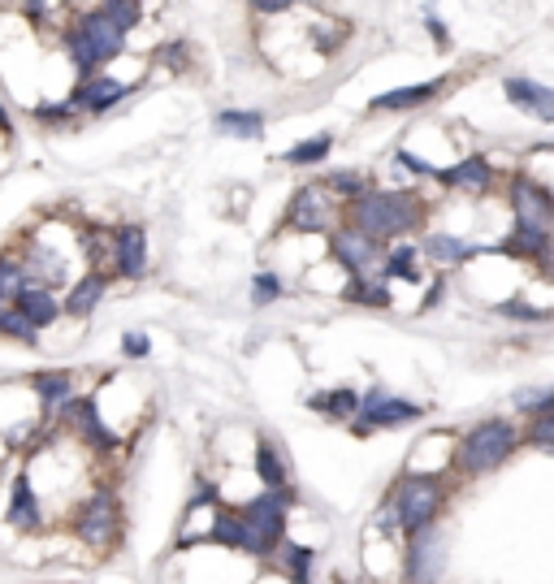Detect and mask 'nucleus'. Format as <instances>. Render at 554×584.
I'll return each mask as SVG.
<instances>
[{
	"label": "nucleus",
	"instance_id": "4c0bfd02",
	"mask_svg": "<svg viewBox=\"0 0 554 584\" xmlns=\"http://www.w3.org/2000/svg\"><path fill=\"white\" fill-rule=\"evenodd\" d=\"M395 160H399V165H404V169H411V174H416V178H442V169H433V165H429V160H420V156H411V152H407V147H399V152H395Z\"/></svg>",
	"mask_w": 554,
	"mask_h": 584
},
{
	"label": "nucleus",
	"instance_id": "c756f323",
	"mask_svg": "<svg viewBox=\"0 0 554 584\" xmlns=\"http://www.w3.org/2000/svg\"><path fill=\"white\" fill-rule=\"evenodd\" d=\"M0 338L4 342H18V346H40V330L13 307V303H0Z\"/></svg>",
	"mask_w": 554,
	"mask_h": 584
},
{
	"label": "nucleus",
	"instance_id": "a878e982",
	"mask_svg": "<svg viewBox=\"0 0 554 584\" xmlns=\"http://www.w3.org/2000/svg\"><path fill=\"white\" fill-rule=\"evenodd\" d=\"M420 255L433 260V264H442V269H454V264H468L477 255V247L468 243V239H459V234H425Z\"/></svg>",
	"mask_w": 554,
	"mask_h": 584
},
{
	"label": "nucleus",
	"instance_id": "473e14b6",
	"mask_svg": "<svg viewBox=\"0 0 554 584\" xmlns=\"http://www.w3.org/2000/svg\"><path fill=\"white\" fill-rule=\"evenodd\" d=\"M321 182H325L330 191L338 195L343 204H352V199H359V195H368V191H373V182H368L364 174H355V169H334V174H325Z\"/></svg>",
	"mask_w": 554,
	"mask_h": 584
},
{
	"label": "nucleus",
	"instance_id": "ea45409f",
	"mask_svg": "<svg viewBox=\"0 0 554 584\" xmlns=\"http://www.w3.org/2000/svg\"><path fill=\"white\" fill-rule=\"evenodd\" d=\"M160 61H165V70L182 74V70H187V44H182V40H178V44H169V49L160 52Z\"/></svg>",
	"mask_w": 554,
	"mask_h": 584
},
{
	"label": "nucleus",
	"instance_id": "f3484780",
	"mask_svg": "<svg viewBox=\"0 0 554 584\" xmlns=\"http://www.w3.org/2000/svg\"><path fill=\"white\" fill-rule=\"evenodd\" d=\"M442 92H447V79H429V83L395 87V92H381V96L368 100V113H411V108H425L429 100H438Z\"/></svg>",
	"mask_w": 554,
	"mask_h": 584
},
{
	"label": "nucleus",
	"instance_id": "4468645a",
	"mask_svg": "<svg viewBox=\"0 0 554 584\" xmlns=\"http://www.w3.org/2000/svg\"><path fill=\"white\" fill-rule=\"evenodd\" d=\"M130 92H135V83H122V79H113V74H96V79L74 83L65 100H70V108H74L79 117H104V113H113Z\"/></svg>",
	"mask_w": 554,
	"mask_h": 584
},
{
	"label": "nucleus",
	"instance_id": "c85d7f7f",
	"mask_svg": "<svg viewBox=\"0 0 554 584\" xmlns=\"http://www.w3.org/2000/svg\"><path fill=\"white\" fill-rule=\"evenodd\" d=\"M338 294H343V303H355V307H395L386 278H347Z\"/></svg>",
	"mask_w": 554,
	"mask_h": 584
},
{
	"label": "nucleus",
	"instance_id": "bb28decb",
	"mask_svg": "<svg viewBox=\"0 0 554 584\" xmlns=\"http://www.w3.org/2000/svg\"><path fill=\"white\" fill-rule=\"evenodd\" d=\"M330 152H334V135H307L282 152V165L286 169H316L330 160Z\"/></svg>",
	"mask_w": 554,
	"mask_h": 584
},
{
	"label": "nucleus",
	"instance_id": "b1692460",
	"mask_svg": "<svg viewBox=\"0 0 554 584\" xmlns=\"http://www.w3.org/2000/svg\"><path fill=\"white\" fill-rule=\"evenodd\" d=\"M31 286H40L35 273H31V264L22 260L18 247H4L0 251V303H18Z\"/></svg>",
	"mask_w": 554,
	"mask_h": 584
},
{
	"label": "nucleus",
	"instance_id": "e433bc0d",
	"mask_svg": "<svg viewBox=\"0 0 554 584\" xmlns=\"http://www.w3.org/2000/svg\"><path fill=\"white\" fill-rule=\"evenodd\" d=\"M524 441H529V446H542V450H554V416H537V420L524 429Z\"/></svg>",
	"mask_w": 554,
	"mask_h": 584
},
{
	"label": "nucleus",
	"instance_id": "1a4fd4ad",
	"mask_svg": "<svg viewBox=\"0 0 554 584\" xmlns=\"http://www.w3.org/2000/svg\"><path fill=\"white\" fill-rule=\"evenodd\" d=\"M330 260L343 269V278H381V260H386V247L364 239L352 226H338L330 239Z\"/></svg>",
	"mask_w": 554,
	"mask_h": 584
},
{
	"label": "nucleus",
	"instance_id": "6e6552de",
	"mask_svg": "<svg viewBox=\"0 0 554 584\" xmlns=\"http://www.w3.org/2000/svg\"><path fill=\"white\" fill-rule=\"evenodd\" d=\"M420 416H425L420 403L373 386L368 394H359V416H355L352 434L355 438H368V434H377V429H404V425H416Z\"/></svg>",
	"mask_w": 554,
	"mask_h": 584
},
{
	"label": "nucleus",
	"instance_id": "6ab92c4d",
	"mask_svg": "<svg viewBox=\"0 0 554 584\" xmlns=\"http://www.w3.org/2000/svg\"><path fill=\"white\" fill-rule=\"evenodd\" d=\"M503 92L520 113H529V117H537V122L554 126V87L533 83V79H506Z\"/></svg>",
	"mask_w": 554,
	"mask_h": 584
},
{
	"label": "nucleus",
	"instance_id": "c03bdc74",
	"mask_svg": "<svg viewBox=\"0 0 554 584\" xmlns=\"http://www.w3.org/2000/svg\"><path fill=\"white\" fill-rule=\"evenodd\" d=\"M542 264H551V269H554V243H551V255H546V260H542Z\"/></svg>",
	"mask_w": 554,
	"mask_h": 584
},
{
	"label": "nucleus",
	"instance_id": "aec40b11",
	"mask_svg": "<svg viewBox=\"0 0 554 584\" xmlns=\"http://www.w3.org/2000/svg\"><path fill=\"white\" fill-rule=\"evenodd\" d=\"M438 182L451 187V191L485 195L490 187H494V165H490L485 156H463V160H454L451 169H442Z\"/></svg>",
	"mask_w": 554,
	"mask_h": 584
},
{
	"label": "nucleus",
	"instance_id": "79ce46f5",
	"mask_svg": "<svg viewBox=\"0 0 554 584\" xmlns=\"http://www.w3.org/2000/svg\"><path fill=\"white\" fill-rule=\"evenodd\" d=\"M0 139H13V117H9L4 104H0Z\"/></svg>",
	"mask_w": 554,
	"mask_h": 584
},
{
	"label": "nucleus",
	"instance_id": "9b49d317",
	"mask_svg": "<svg viewBox=\"0 0 554 584\" xmlns=\"http://www.w3.org/2000/svg\"><path fill=\"white\" fill-rule=\"evenodd\" d=\"M511 212H515V230L551 234L554 195L546 191V187H537L529 174H515V178H511Z\"/></svg>",
	"mask_w": 554,
	"mask_h": 584
},
{
	"label": "nucleus",
	"instance_id": "f03ea898",
	"mask_svg": "<svg viewBox=\"0 0 554 584\" xmlns=\"http://www.w3.org/2000/svg\"><path fill=\"white\" fill-rule=\"evenodd\" d=\"M451 502V486L433 472H404L395 477V486L386 493V502L377 507V529L386 536L404 533V536H416L425 529H438L442 511Z\"/></svg>",
	"mask_w": 554,
	"mask_h": 584
},
{
	"label": "nucleus",
	"instance_id": "ddd939ff",
	"mask_svg": "<svg viewBox=\"0 0 554 584\" xmlns=\"http://www.w3.org/2000/svg\"><path fill=\"white\" fill-rule=\"evenodd\" d=\"M108 269L122 282H139L148 273V230L144 226H117L108 234Z\"/></svg>",
	"mask_w": 554,
	"mask_h": 584
},
{
	"label": "nucleus",
	"instance_id": "39448f33",
	"mask_svg": "<svg viewBox=\"0 0 554 584\" xmlns=\"http://www.w3.org/2000/svg\"><path fill=\"white\" fill-rule=\"evenodd\" d=\"M520 441H524V434H520L511 420L490 416V420L472 425V429L459 438L451 468L459 472V477H485V472H499L506 459L520 450Z\"/></svg>",
	"mask_w": 554,
	"mask_h": 584
},
{
	"label": "nucleus",
	"instance_id": "2f4dec72",
	"mask_svg": "<svg viewBox=\"0 0 554 584\" xmlns=\"http://www.w3.org/2000/svg\"><path fill=\"white\" fill-rule=\"evenodd\" d=\"M27 113H31L35 126H49V131H61V126H74L79 122V113L70 108V100H35Z\"/></svg>",
	"mask_w": 554,
	"mask_h": 584
},
{
	"label": "nucleus",
	"instance_id": "5701e85b",
	"mask_svg": "<svg viewBox=\"0 0 554 584\" xmlns=\"http://www.w3.org/2000/svg\"><path fill=\"white\" fill-rule=\"evenodd\" d=\"M40 334H49L52 325H61L65 321V312H61V294L56 291H49V286H31V291L22 294L18 303H13Z\"/></svg>",
	"mask_w": 554,
	"mask_h": 584
},
{
	"label": "nucleus",
	"instance_id": "72a5a7b5",
	"mask_svg": "<svg viewBox=\"0 0 554 584\" xmlns=\"http://www.w3.org/2000/svg\"><path fill=\"white\" fill-rule=\"evenodd\" d=\"M286 291H291V286H286L282 269H260V273H252V303H255V307H269V303H278V299H282Z\"/></svg>",
	"mask_w": 554,
	"mask_h": 584
},
{
	"label": "nucleus",
	"instance_id": "393cba45",
	"mask_svg": "<svg viewBox=\"0 0 554 584\" xmlns=\"http://www.w3.org/2000/svg\"><path fill=\"white\" fill-rule=\"evenodd\" d=\"M307 407H312V411H321L325 420H338V425H355V416H359V394H355L352 386L321 389V394H312V398H307Z\"/></svg>",
	"mask_w": 554,
	"mask_h": 584
},
{
	"label": "nucleus",
	"instance_id": "f8f14e48",
	"mask_svg": "<svg viewBox=\"0 0 554 584\" xmlns=\"http://www.w3.org/2000/svg\"><path fill=\"white\" fill-rule=\"evenodd\" d=\"M447 572V541L438 529H425V533L407 536L404 550V581L407 584H438Z\"/></svg>",
	"mask_w": 554,
	"mask_h": 584
},
{
	"label": "nucleus",
	"instance_id": "4be33fe9",
	"mask_svg": "<svg viewBox=\"0 0 554 584\" xmlns=\"http://www.w3.org/2000/svg\"><path fill=\"white\" fill-rule=\"evenodd\" d=\"M264 126H269V117H264L260 108H221V113L212 117V131H217L221 139H243V144L264 139Z\"/></svg>",
	"mask_w": 554,
	"mask_h": 584
},
{
	"label": "nucleus",
	"instance_id": "7c9ffc66",
	"mask_svg": "<svg viewBox=\"0 0 554 584\" xmlns=\"http://www.w3.org/2000/svg\"><path fill=\"white\" fill-rule=\"evenodd\" d=\"M96 13H101L104 22H113L117 31H126V35H130V31L148 18V9H144L139 0H101V4H96Z\"/></svg>",
	"mask_w": 554,
	"mask_h": 584
},
{
	"label": "nucleus",
	"instance_id": "20e7f679",
	"mask_svg": "<svg viewBox=\"0 0 554 584\" xmlns=\"http://www.w3.org/2000/svg\"><path fill=\"white\" fill-rule=\"evenodd\" d=\"M126 49H130V35L117 31L113 22H104L101 13H96V4L74 9L70 22H65V31H61V52L74 65L79 83L96 79V74H108V65L117 56H126Z\"/></svg>",
	"mask_w": 554,
	"mask_h": 584
},
{
	"label": "nucleus",
	"instance_id": "c9c22d12",
	"mask_svg": "<svg viewBox=\"0 0 554 584\" xmlns=\"http://www.w3.org/2000/svg\"><path fill=\"white\" fill-rule=\"evenodd\" d=\"M499 312L503 316H511V321H554L551 307H533V303H524V299H506V303H499Z\"/></svg>",
	"mask_w": 554,
	"mask_h": 584
},
{
	"label": "nucleus",
	"instance_id": "cd10ccee",
	"mask_svg": "<svg viewBox=\"0 0 554 584\" xmlns=\"http://www.w3.org/2000/svg\"><path fill=\"white\" fill-rule=\"evenodd\" d=\"M381 278H386V282H420V247H416V243L386 247Z\"/></svg>",
	"mask_w": 554,
	"mask_h": 584
},
{
	"label": "nucleus",
	"instance_id": "a19ab883",
	"mask_svg": "<svg viewBox=\"0 0 554 584\" xmlns=\"http://www.w3.org/2000/svg\"><path fill=\"white\" fill-rule=\"evenodd\" d=\"M425 27H429V35L438 40V49H451V35H447V27H442V18H438L433 9L425 13Z\"/></svg>",
	"mask_w": 554,
	"mask_h": 584
},
{
	"label": "nucleus",
	"instance_id": "58836bf2",
	"mask_svg": "<svg viewBox=\"0 0 554 584\" xmlns=\"http://www.w3.org/2000/svg\"><path fill=\"white\" fill-rule=\"evenodd\" d=\"M151 351V338L144 334V330H126L122 334V355H130V359H144Z\"/></svg>",
	"mask_w": 554,
	"mask_h": 584
},
{
	"label": "nucleus",
	"instance_id": "423d86ee",
	"mask_svg": "<svg viewBox=\"0 0 554 584\" xmlns=\"http://www.w3.org/2000/svg\"><path fill=\"white\" fill-rule=\"evenodd\" d=\"M347 204L330 191L321 178L303 182L300 191L291 195L286 212H282V234H300V239H330L343 226Z\"/></svg>",
	"mask_w": 554,
	"mask_h": 584
},
{
	"label": "nucleus",
	"instance_id": "dca6fc26",
	"mask_svg": "<svg viewBox=\"0 0 554 584\" xmlns=\"http://www.w3.org/2000/svg\"><path fill=\"white\" fill-rule=\"evenodd\" d=\"M27 386L35 389V398H40V416L56 420V411L70 398H79V373H70V368H44V373H31Z\"/></svg>",
	"mask_w": 554,
	"mask_h": 584
},
{
	"label": "nucleus",
	"instance_id": "f704fd0d",
	"mask_svg": "<svg viewBox=\"0 0 554 584\" xmlns=\"http://www.w3.org/2000/svg\"><path fill=\"white\" fill-rule=\"evenodd\" d=\"M515 411L524 416H554V386H537V389H515Z\"/></svg>",
	"mask_w": 554,
	"mask_h": 584
},
{
	"label": "nucleus",
	"instance_id": "412c9836",
	"mask_svg": "<svg viewBox=\"0 0 554 584\" xmlns=\"http://www.w3.org/2000/svg\"><path fill=\"white\" fill-rule=\"evenodd\" d=\"M273 576H282L286 584H312V572H316V550L312 545H300V541H282L273 563H269Z\"/></svg>",
	"mask_w": 554,
	"mask_h": 584
},
{
	"label": "nucleus",
	"instance_id": "9d476101",
	"mask_svg": "<svg viewBox=\"0 0 554 584\" xmlns=\"http://www.w3.org/2000/svg\"><path fill=\"white\" fill-rule=\"evenodd\" d=\"M4 529H13V533L22 536H35L49 529V515H44V498H40V489L31 481V472H18L13 481H9V502H4Z\"/></svg>",
	"mask_w": 554,
	"mask_h": 584
},
{
	"label": "nucleus",
	"instance_id": "a211bd4d",
	"mask_svg": "<svg viewBox=\"0 0 554 584\" xmlns=\"http://www.w3.org/2000/svg\"><path fill=\"white\" fill-rule=\"evenodd\" d=\"M252 468H255V481H260V489H295L291 486V463H286V455H282V441L255 438Z\"/></svg>",
	"mask_w": 554,
	"mask_h": 584
},
{
	"label": "nucleus",
	"instance_id": "a18cd8bd",
	"mask_svg": "<svg viewBox=\"0 0 554 584\" xmlns=\"http://www.w3.org/2000/svg\"><path fill=\"white\" fill-rule=\"evenodd\" d=\"M56 584H70V581H56Z\"/></svg>",
	"mask_w": 554,
	"mask_h": 584
},
{
	"label": "nucleus",
	"instance_id": "2eb2a0df",
	"mask_svg": "<svg viewBox=\"0 0 554 584\" xmlns=\"http://www.w3.org/2000/svg\"><path fill=\"white\" fill-rule=\"evenodd\" d=\"M108 291H113V273H104V269H83V273L61 291V312H65V321H87L96 307H104Z\"/></svg>",
	"mask_w": 554,
	"mask_h": 584
},
{
	"label": "nucleus",
	"instance_id": "7ed1b4c3",
	"mask_svg": "<svg viewBox=\"0 0 554 584\" xmlns=\"http://www.w3.org/2000/svg\"><path fill=\"white\" fill-rule=\"evenodd\" d=\"M65 529H70V536H74L87 554H96V559L117 554L122 541H126V502H122V493L113 486H104V481H96L87 493H79V498L70 502Z\"/></svg>",
	"mask_w": 554,
	"mask_h": 584
},
{
	"label": "nucleus",
	"instance_id": "37998d69",
	"mask_svg": "<svg viewBox=\"0 0 554 584\" xmlns=\"http://www.w3.org/2000/svg\"><path fill=\"white\" fill-rule=\"evenodd\" d=\"M338 584H381V581H368V576H364V581H338Z\"/></svg>",
	"mask_w": 554,
	"mask_h": 584
},
{
	"label": "nucleus",
	"instance_id": "0eeeda50",
	"mask_svg": "<svg viewBox=\"0 0 554 584\" xmlns=\"http://www.w3.org/2000/svg\"><path fill=\"white\" fill-rule=\"evenodd\" d=\"M56 434L70 441V446H79V450H92V455H117L122 450V434L104 420L101 411V398L96 394H79V398H70L61 411H56Z\"/></svg>",
	"mask_w": 554,
	"mask_h": 584
},
{
	"label": "nucleus",
	"instance_id": "f257e3e1",
	"mask_svg": "<svg viewBox=\"0 0 554 584\" xmlns=\"http://www.w3.org/2000/svg\"><path fill=\"white\" fill-rule=\"evenodd\" d=\"M429 221V199L420 191H386V187H373L368 195H359L347 204L343 212V226L359 230L364 239L381 247H395L407 234H420Z\"/></svg>",
	"mask_w": 554,
	"mask_h": 584
}]
</instances>
